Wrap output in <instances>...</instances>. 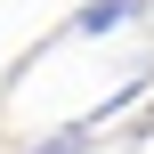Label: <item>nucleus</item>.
I'll list each match as a JSON object with an SVG mask.
<instances>
[{
    "label": "nucleus",
    "mask_w": 154,
    "mask_h": 154,
    "mask_svg": "<svg viewBox=\"0 0 154 154\" xmlns=\"http://www.w3.org/2000/svg\"><path fill=\"white\" fill-rule=\"evenodd\" d=\"M122 24H154V0H81L73 8V41H106V32H122Z\"/></svg>",
    "instance_id": "f257e3e1"
}]
</instances>
